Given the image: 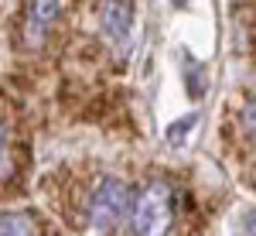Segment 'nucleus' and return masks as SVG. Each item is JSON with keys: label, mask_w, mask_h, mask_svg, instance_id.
Here are the masks:
<instances>
[{"label": "nucleus", "mask_w": 256, "mask_h": 236, "mask_svg": "<svg viewBox=\"0 0 256 236\" xmlns=\"http://www.w3.org/2000/svg\"><path fill=\"white\" fill-rule=\"evenodd\" d=\"M18 178V140H14V117L0 96V192L10 188Z\"/></svg>", "instance_id": "39448f33"}, {"label": "nucleus", "mask_w": 256, "mask_h": 236, "mask_svg": "<svg viewBox=\"0 0 256 236\" xmlns=\"http://www.w3.org/2000/svg\"><path fill=\"white\" fill-rule=\"evenodd\" d=\"M62 4L55 0H34V4H24V14H20V28H18V45L24 52H41L48 41H52V31L58 28L62 18Z\"/></svg>", "instance_id": "7ed1b4c3"}, {"label": "nucleus", "mask_w": 256, "mask_h": 236, "mask_svg": "<svg viewBox=\"0 0 256 236\" xmlns=\"http://www.w3.org/2000/svg\"><path fill=\"white\" fill-rule=\"evenodd\" d=\"M174 219H178L174 188L168 181H147L140 188V195L134 198V209H130L134 236H171Z\"/></svg>", "instance_id": "f257e3e1"}, {"label": "nucleus", "mask_w": 256, "mask_h": 236, "mask_svg": "<svg viewBox=\"0 0 256 236\" xmlns=\"http://www.w3.org/2000/svg\"><path fill=\"white\" fill-rule=\"evenodd\" d=\"M102 28L113 41H126L130 28H134V4H102Z\"/></svg>", "instance_id": "423d86ee"}, {"label": "nucleus", "mask_w": 256, "mask_h": 236, "mask_svg": "<svg viewBox=\"0 0 256 236\" xmlns=\"http://www.w3.org/2000/svg\"><path fill=\"white\" fill-rule=\"evenodd\" d=\"M134 209V202H130V188H126V181L123 178H102L99 181V188L92 192L89 198V226H96V229H116L120 219L126 216Z\"/></svg>", "instance_id": "f03ea898"}, {"label": "nucleus", "mask_w": 256, "mask_h": 236, "mask_svg": "<svg viewBox=\"0 0 256 236\" xmlns=\"http://www.w3.org/2000/svg\"><path fill=\"white\" fill-rule=\"evenodd\" d=\"M229 137L236 144L242 157V181L256 188V96H242L232 106V123H229Z\"/></svg>", "instance_id": "20e7f679"}, {"label": "nucleus", "mask_w": 256, "mask_h": 236, "mask_svg": "<svg viewBox=\"0 0 256 236\" xmlns=\"http://www.w3.org/2000/svg\"><path fill=\"white\" fill-rule=\"evenodd\" d=\"M246 229H250V233H256V212L250 219H246Z\"/></svg>", "instance_id": "1a4fd4ad"}, {"label": "nucleus", "mask_w": 256, "mask_h": 236, "mask_svg": "<svg viewBox=\"0 0 256 236\" xmlns=\"http://www.w3.org/2000/svg\"><path fill=\"white\" fill-rule=\"evenodd\" d=\"M0 236H44L31 212H0Z\"/></svg>", "instance_id": "0eeeda50"}, {"label": "nucleus", "mask_w": 256, "mask_h": 236, "mask_svg": "<svg viewBox=\"0 0 256 236\" xmlns=\"http://www.w3.org/2000/svg\"><path fill=\"white\" fill-rule=\"evenodd\" d=\"M192 123H195V120H192V117L178 120V127H174V130H168V140H178V137H181V134H184V130H188V127H192Z\"/></svg>", "instance_id": "6e6552de"}]
</instances>
